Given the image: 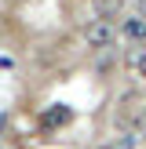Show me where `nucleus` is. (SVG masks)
<instances>
[{
  "instance_id": "nucleus-5",
  "label": "nucleus",
  "mask_w": 146,
  "mask_h": 149,
  "mask_svg": "<svg viewBox=\"0 0 146 149\" xmlns=\"http://www.w3.org/2000/svg\"><path fill=\"white\" fill-rule=\"evenodd\" d=\"M131 69H135V77H142V80H146V47L131 51Z\"/></svg>"
},
{
  "instance_id": "nucleus-4",
  "label": "nucleus",
  "mask_w": 146,
  "mask_h": 149,
  "mask_svg": "<svg viewBox=\"0 0 146 149\" xmlns=\"http://www.w3.org/2000/svg\"><path fill=\"white\" fill-rule=\"evenodd\" d=\"M121 36H124V40H142V36H146V22L128 18V22L121 26Z\"/></svg>"
},
{
  "instance_id": "nucleus-6",
  "label": "nucleus",
  "mask_w": 146,
  "mask_h": 149,
  "mask_svg": "<svg viewBox=\"0 0 146 149\" xmlns=\"http://www.w3.org/2000/svg\"><path fill=\"white\" fill-rule=\"evenodd\" d=\"M95 4H99V11H117V7H121V0H95Z\"/></svg>"
},
{
  "instance_id": "nucleus-1",
  "label": "nucleus",
  "mask_w": 146,
  "mask_h": 149,
  "mask_svg": "<svg viewBox=\"0 0 146 149\" xmlns=\"http://www.w3.org/2000/svg\"><path fill=\"white\" fill-rule=\"evenodd\" d=\"M113 124H117L121 131L142 135V131H146V98H139V95H128V98H121Z\"/></svg>"
},
{
  "instance_id": "nucleus-3",
  "label": "nucleus",
  "mask_w": 146,
  "mask_h": 149,
  "mask_svg": "<svg viewBox=\"0 0 146 149\" xmlns=\"http://www.w3.org/2000/svg\"><path fill=\"white\" fill-rule=\"evenodd\" d=\"M62 124H69V109H66V106H51L48 113L40 116V127L44 131H55V127H62Z\"/></svg>"
},
{
  "instance_id": "nucleus-2",
  "label": "nucleus",
  "mask_w": 146,
  "mask_h": 149,
  "mask_svg": "<svg viewBox=\"0 0 146 149\" xmlns=\"http://www.w3.org/2000/svg\"><path fill=\"white\" fill-rule=\"evenodd\" d=\"M80 40H84V47H91V51H106V47H113L117 29L110 26L106 18H91L84 29H80Z\"/></svg>"
},
{
  "instance_id": "nucleus-8",
  "label": "nucleus",
  "mask_w": 146,
  "mask_h": 149,
  "mask_svg": "<svg viewBox=\"0 0 146 149\" xmlns=\"http://www.w3.org/2000/svg\"><path fill=\"white\" fill-rule=\"evenodd\" d=\"M135 7H139V15H142V18H146V0H139Z\"/></svg>"
},
{
  "instance_id": "nucleus-7",
  "label": "nucleus",
  "mask_w": 146,
  "mask_h": 149,
  "mask_svg": "<svg viewBox=\"0 0 146 149\" xmlns=\"http://www.w3.org/2000/svg\"><path fill=\"white\" fill-rule=\"evenodd\" d=\"M95 149H131V142H102V146H95Z\"/></svg>"
}]
</instances>
